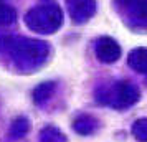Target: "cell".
<instances>
[{"label": "cell", "mask_w": 147, "mask_h": 142, "mask_svg": "<svg viewBox=\"0 0 147 142\" xmlns=\"http://www.w3.org/2000/svg\"><path fill=\"white\" fill-rule=\"evenodd\" d=\"M0 43L12 56L15 65L22 69H33L40 66L50 53L48 43L33 38H3Z\"/></svg>", "instance_id": "1"}, {"label": "cell", "mask_w": 147, "mask_h": 142, "mask_svg": "<svg viewBox=\"0 0 147 142\" xmlns=\"http://www.w3.org/2000/svg\"><path fill=\"white\" fill-rule=\"evenodd\" d=\"M25 23L38 33H55L63 23V12L55 3L38 5L25 15Z\"/></svg>", "instance_id": "2"}, {"label": "cell", "mask_w": 147, "mask_h": 142, "mask_svg": "<svg viewBox=\"0 0 147 142\" xmlns=\"http://www.w3.org/2000/svg\"><path fill=\"white\" fill-rule=\"evenodd\" d=\"M139 98H140V91L134 83L119 81L116 83V86L111 91H106L104 98H101L99 101L111 104L116 109H126L131 108L132 104H136L139 101Z\"/></svg>", "instance_id": "3"}, {"label": "cell", "mask_w": 147, "mask_h": 142, "mask_svg": "<svg viewBox=\"0 0 147 142\" xmlns=\"http://www.w3.org/2000/svg\"><path fill=\"white\" fill-rule=\"evenodd\" d=\"M68 12L74 23H84L96 12L94 0H68Z\"/></svg>", "instance_id": "4"}, {"label": "cell", "mask_w": 147, "mask_h": 142, "mask_svg": "<svg viewBox=\"0 0 147 142\" xmlns=\"http://www.w3.org/2000/svg\"><path fill=\"white\" fill-rule=\"evenodd\" d=\"M96 56L102 63H114L121 58V46L109 36H102L96 41Z\"/></svg>", "instance_id": "5"}, {"label": "cell", "mask_w": 147, "mask_h": 142, "mask_svg": "<svg viewBox=\"0 0 147 142\" xmlns=\"http://www.w3.org/2000/svg\"><path fill=\"white\" fill-rule=\"evenodd\" d=\"M137 25L147 27V0H117Z\"/></svg>", "instance_id": "6"}, {"label": "cell", "mask_w": 147, "mask_h": 142, "mask_svg": "<svg viewBox=\"0 0 147 142\" xmlns=\"http://www.w3.org/2000/svg\"><path fill=\"white\" fill-rule=\"evenodd\" d=\"M127 63L137 73H147V48H134L127 56Z\"/></svg>", "instance_id": "7"}, {"label": "cell", "mask_w": 147, "mask_h": 142, "mask_svg": "<svg viewBox=\"0 0 147 142\" xmlns=\"http://www.w3.org/2000/svg\"><path fill=\"white\" fill-rule=\"evenodd\" d=\"M96 127H98V121H96L94 117H91V116H88V114H83V116H80V117H76L74 122H73V129L81 135L93 134L94 131H96Z\"/></svg>", "instance_id": "8"}, {"label": "cell", "mask_w": 147, "mask_h": 142, "mask_svg": "<svg viewBox=\"0 0 147 142\" xmlns=\"http://www.w3.org/2000/svg\"><path fill=\"white\" fill-rule=\"evenodd\" d=\"M53 93H55V83H50V81L41 83L33 91V101L36 104H45L53 96Z\"/></svg>", "instance_id": "9"}, {"label": "cell", "mask_w": 147, "mask_h": 142, "mask_svg": "<svg viewBox=\"0 0 147 142\" xmlns=\"http://www.w3.org/2000/svg\"><path fill=\"white\" fill-rule=\"evenodd\" d=\"M40 142H66V135L63 134L60 129L48 126V127L41 129Z\"/></svg>", "instance_id": "10"}, {"label": "cell", "mask_w": 147, "mask_h": 142, "mask_svg": "<svg viewBox=\"0 0 147 142\" xmlns=\"http://www.w3.org/2000/svg\"><path fill=\"white\" fill-rule=\"evenodd\" d=\"M30 131V122L27 117H17L12 122V127H10V135L13 139H22L23 135H27V132Z\"/></svg>", "instance_id": "11"}, {"label": "cell", "mask_w": 147, "mask_h": 142, "mask_svg": "<svg viewBox=\"0 0 147 142\" xmlns=\"http://www.w3.org/2000/svg\"><path fill=\"white\" fill-rule=\"evenodd\" d=\"M132 134L139 142H147V117L137 119L132 124Z\"/></svg>", "instance_id": "12"}, {"label": "cell", "mask_w": 147, "mask_h": 142, "mask_svg": "<svg viewBox=\"0 0 147 142\" xmlns=\"http://www.w3.org/2000/svg\"><path fill=\"white\" fill-rule=\"evenodd\" d=\"M15 17H17V13L10 5L0 3V27H7L10 23H13Z\"/></svg>", "instance_id": "13"}]
</instances>
